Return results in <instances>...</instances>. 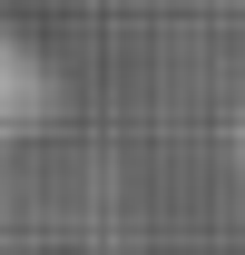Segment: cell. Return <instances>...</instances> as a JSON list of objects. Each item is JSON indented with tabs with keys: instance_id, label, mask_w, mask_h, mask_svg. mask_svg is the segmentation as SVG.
Wrapping results in <instances>:
<instances>
[{
	"instance_id": "obj_1",
	"label": "cell",
	"mask_w": 245,
	"mask_h": 255,
	"mask_svg": "<svg viewBox=\"0 0 245 255\" xmlns=\"http://www.w3.org/2000/svg\"><path fill=\"white\" fill-rule=\"evenodd\" d=\"M59 108H69V79H59V59H49V49H39L20 20H0V157L39 147V137L59 128Z\"/></svg>"
},
{
	"instance_id": "obj_2",
	"label": "cell",
	"mask_w": 245,
	"mask_h": 255,
	"mask_svg": "<svg viewBox=\"0 0 245 255\" xmlns=\"http://www.w3.org/2000/svg\"><path fill=\"white\" fill-rule=\"evenodd\" d=\"M216 167H226V187H236V206H245V108L226 118V137H216Z\"/></svg>"
}]
</instances>
